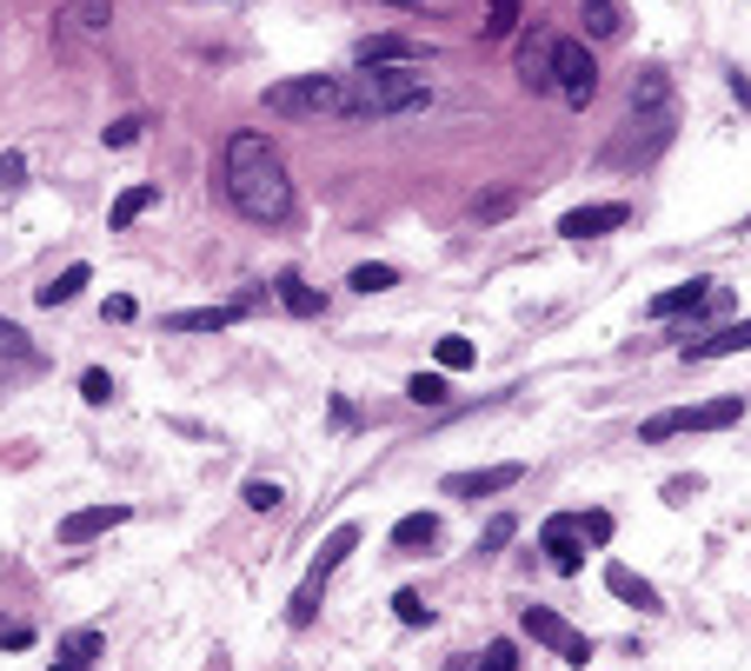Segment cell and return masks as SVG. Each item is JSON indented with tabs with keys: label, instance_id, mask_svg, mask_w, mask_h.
I'll list each match as a JSON object with an SVG mask.
<instances>
[{
	"label": "cell",
	"instance_id": "obj_30",
	"mask_svg": "<svg viewBox=\"0 0 751 671\" xmlns=\"http://www.w3.org/2000/svg\"><path fill=\"white\" fill-rule=\"evenodd\" d=\"M313 619H319V586H300V592H293V606H286V626H293V632H306Z\"/></svg>",
	"mask_w": 751,
	"mask_h": 671
},
{
	"label": "cell",
	"instance_id": "obj_18",
	"mask_svg": "<svg viewBox=\"0 0 751 671\" xmlns=\"http://www.w3.org/2000/svg\"><path fill=\"white\" fill-rule=\"evenodd\" d=\"M732 353H751V319H732L712 339H692L686 346V359H732Z\"/></svg>",
	"mask_w": 751,
	"mask_h": 671
},
{
	"label": "cell",
	"instance_id": "obj_42",
	"mask_svg": "<svg viewBox=\"0 0 751 671\" xmlns=\"http://www.w3.org/2000/svg\"><path fill=\"white\" fill-rule=\"evenodd\" d=\"M20 173H27V160H20V153H0V186H7V193L20 186Z\"/></svg>",
	"mask_w": 751,
	"mask_h": 671
},
{
	"label": "cell",
	"instance_id": "obj_13",
	"mask_svg": "<svg viewBox=\"0 0 751 671\" xmlns=\"http://www.w3.org/2000/svg\"><path fill=\"white\" fill-rule=\"evenodd\" d=\"M113 526H126V506H87V512H67V519H60V546H87V539H100V532H113Z\"/></svg>",
	"mask_w": 751,
	"mask_h": 671
},
{
	"label": "cell",
	"instance_id": "obj_26",
	"mask_svg": "<svg viewBox=\"0 0 751 671\" xmlns=\"http://www.w3.org/2000/svg\"><path fill=\"white\" fill-rule=\"evenodd\" d=\"M100 645H106V639H100L93 626H80V632H67V639H60V659H67V665H93V659H100Z\"/></svg>",
	"mask_w": 751,
	"mask_h": 671
},
{
	"label": "cell",
	"instance_id": "obj_8",
	"mask_svg": "<svg viewBox=\"0 0 751 671\" xmlns=\"http://www.w3.org/2000/svg\"><path fill=\"white\" fill-rule=\"evenodd\" d=\"M353 60H359V67H419V60H433V47L406 40V33H366V40L353 47Z\"/></svg>",
	"mask_w": 751,
	"mask_h": 671
},
{
	"label": "cell",
	"instance_id": "obj_41",
	"mask_svg": "<svg viewBox=\"0 0 751 671\" xmlns=\"http://www.w3.org/2000/svg\"><path fill=\"white\" fill-rule=\"evenodd\" d=\"M0 645H7V652H27V645H33V626H0Z\"/></svg>",
	"mask_w": 751,
	"mask_h": 671
},
{
	"label": "cell",
	"instance_id": "obj_15",
	"mask_svg": "<svg viewBox=\"0 0 751 671\" xmlns=\"http://www.w3.org/2000/svg\"><path fill=\"white\" fill-rule=\"evenodd\" d=\"M606 592H612V599H626V606H639V612H666L659 586H652V579H639L632 566H606Z\"/></svg>",
	"mask_w": 751,
	"mask_h": 671
},
{
	"label": "cell",
	"instance_id": "obj_28",
	"mask_svg": "<svg viewBox=\"0 0 751 671\" xmlns=\"http://www.w3.org/2000/svg\"><path fill=\"white\" fill-rule=\"evenodd\" d=\"M446 393H453L446 373H413V379H406V399H413V406H446Z\"/></svg>",
	"mask_w": 751,
	"mask_h": 671
},
{
	"label": "cell",
	"instance_id": "obj_1",
	"mask_svg": "<svg viewBox=\"0 0 751 671\" xmlns=\"http://www.w3.org/2000/svg\"><path fill=\"white\" fill-rule=\"evenodd\" d=\"M226 200L253 226L293 220V180H286V160L273 153L266 133H233L226 140Z\"/></svg>",
	"mask_w": 751,
	"mask_h": 671
},
{
	"label": "cell",
	"instance_id": "obj_40",
	"mask_svg": "<svg viewBox=\"0 0 751 671\" xmlns=\"http://www.w3.org/2000/svg\"><path fill=\"white\" fill-rule=\"evenodd\" d=\"M586 539L606 546V539H612V512H586Z\"/></svg>",
	"mask_w": 751,
	"mask_h": 671
},
{
	"label": "cell",
	"instance_id": "obj_23",
	"mask_svg": "<svg viewBox=\"0 0 751 671\" xmlns=\"http://www.w3.org/2000/svg\"><path fill=\"white\" fill-rule=\"evenodd\" d=\"M579 20H586L592 40H619L626 33V7L619 0H579Z\"/></svg>",
	"mask_w": 751,
	"mask_h": 671
},
{
	"label": "cell",
	"instance_id": "obj_4",
	"mask_svg": "<svg viewBox=\"0 0 751 671\" xmlns=\"http://www.w3.org/2000/svg\"><path fill=\"white\" fill-rule=\"evenodd\" d=\"M739 419H745V393H725V399H706V406L652 413V419L639 426V439L659 446V439H672V433H725V426H739Z\"/></svg>",
	"mask_w": 751,
	"mask_h": 671
},
{
	"label": "cell",
	"instance_id": "obj_38",
	"mask_svg": "<svg viewBox=\"0 0 751 671\" xmlns=\"http://www.w3.org/2000/svg\"><path fill=\"white\" fill-rule=\"evenodd\" d=\"M512 200H519L512 186H499V193H486V200H479V220H499V213H512Z\"/></svg>",
	"mask_w": 751,
	"mask_h": 671
},
{
	"label": "cell",
	"instance_id": "obj_3",
	"mask_svg": "<svg viewBox=\"0 0 751 671\" xmlns=\"http://www.w3.org/2000/svg\"><path fill=\"white\" fill-rule=\"evenodd\" d=\"M260 100H266V113H280V120H319V113H339L346 80H333V73H286V80H273Z\"/></svg>",
	"mask_w": 751,
	"mask_h": 671
},
{
	"label": "cell",
	"instance_id": "obj_37",
	"mask_svg": "<svg viewBox=\"0 0 751 671\" xmlns=\"http://www.w3.org/2000/svg\"><path fill=\"white\" fill-rule=\"evenodd\" d=\"M706 492V479L692 472V479H666V506H686V499H699Z\"/></svg>",
	"mask_w": 751,
	"mask_h": 671
},
{
	"label": "cell",
	"instance_id": "obj_7",
	"mask_svg": "<svg viewBox=\"0 0 751 671\" xmlns=\"http://www.w3.org/2000/svg\"><path fill=\"white\" fill-rule=\"evenodd\" d=\"M539 546H546L552 572H559V579H572V572L586 566V519H579V512H552V519L539 526Z\"/></svg>",
	"mask_w": 751,
	"mask_h": 671
},
{
	"label": "cell",
	"instance_id": "obj_25",
	"mask_svg": "<svg viewBox=\"0 0 751 671\" xmlns=\"http://www.w3.org/2000/svg\"><path fill=\"white\" fill-rule=\"evenodd\" d=\"M446 671H519V652H512V639H493L486 659H453Z\"/></svg>",
	"mask_w": 751,
	"mask_h": 671
},
{
	"label": "cell",
	"instance_id": "obj_32",
	"mask_svg": "<svg viewBox=\"0 0 751 671\" xmlns=\"http://www.w3.org/2000/svg\"><path fill=\"white\" fill-rule=\"evenodd\" d=\"M240 499H246V506H253V512H273V506H280V499H286V492H280V486H273V479H246V486H240Z\"/></svg>",
	"mask_w": 751,
	"mask_h": 671
},
{
	"label": "cell",
	"instance_id": "obj_39",
	"mask_svg": "<svg viewBox=\"0 0 751 671\" xmlns=\"http://www.w3.org/2000/svg\"><path fill=\"white\" fill-rule=\"evenodd\" d=\"M133 140H140V120H113L106 126V146H133Z\"/></svg>",
	"mask_w": 751,
	"mask_h": 671
},
{
	"label": "cell",
	"instance_id": "obj_43",
	"mask_svg": "<svg viewBox=\"0 0 751 671\" xmlns=\"http://www.w3.org/2000/svg\"><path fill=\"white\" fill-rule=\"evenodd\" d=\"M732 93H739V100L751 106V80H745V67H732Z\"/></svg>",
	"mask_w": 751,
	"mask_h": 671
},
{
	"label": "cell",
	"instance_id": "obj_11",
	"mask_svg": "<svg viewBox=\"0 0 751 671\" xmlns=\"http://www.w3.org/2000/svg\"><path fill=\"white\" fill-rule=\"evenodd\" d=\"M526 479V466H479V472H453L439 492L446 499H486V492H506V486H519Z\"/></svg>",
	"mask_w": 751,
	"mask_h": 671
},
{
	"label": "cell",
	"instance_id": "obj_34",
	"mask_svg": "<svg viewBox=\"0 0 751 671\" xmlns=\"http://www.w3.org/2000/svg\"><path fill=\"white\" fill-rule=\"evenodd\" d=\"M512 20H519V0H486V33H493V40H506Z\"/></svg>",
	"mask_w": 751,
	"mask_h": 671
},
{
	"label": "cell",
	"instance_id": "obj_33",
	"mask_svg": "<svg viewBox=\"0 0 751 671\" xmlns=\"http://www.w3.org/2000/svg\"><path fill=\"white\" fill-rule=\"evenodd\" d=\"M512 532H519V519H512V512L486 519V532H479V552H499V546H512Z\"/></svg>",
	"mask_w": 751,
	"mask_h": 671
},
{
	"label": "cell",
	"instance_id": "obj_19",
	"mask_svg": "<svg viewBox=\"0 0 751 671\" xmlns=\"http://www.w3.org/2000/svg\"><path fill=\"white\" fill-rule=\"evenodd\" d=\"M273 293H280V306H286L293 319H319V313H326V293H319V286H306L300 273H280V279H273Z\"/></svg>",
	"mask_w": 751,
	"mask_h": 671
},
{
	"label": "cell",
	"instance_id": "obj_20",
	"mask_svg": "<svg viewBox=\"0 0 751 671\" xmlns=\"http://www.w3.org/2000/svg\"><path fill=\"white\" fill-rule=\"evenodd\" d=\"M353 546H359V526H333V539L319 546V559H313V572H306V586H319V592H326V579L346 566V552H353Z\"/></svg>",
	"mask_w": 751,
	"mask_h": 671
},
{
	"label": "cell",
	"instance_id": "obj_45",
	"mask_svg": "<svg viewBox=\"0 0 751 671\" xmlns=\"http://www.w3.org/2000/svg\"><path fill=\"white\" fill-rule=\"evenodd\" d=\"M47 671H87V665H67V659H60V665H47Z\"/></svg>",
	"mask_w": 751,
	"mask_h": 671
},
{
	"label": "cell",
	"instance_id": "obj_24",
	"mask_svg": "<svg viewBox=\"0 0 751 671\" xmlns=\"http://www.w3.org/2000/svg\"><path fill=\"white\" fill-rule=\"evenodd\" d=\"M146 206H160V186H126V193L113 200V213H106V226L120 233V226H133V220H140Z\"/></svg>",
	"mask_w": 751,
	"mask_h": 671
},
{
	"label": "cell",
	"instance_id": "obj_12",
	"mask_svg": "<svg viewBox=\"0 0 751 671\" xmlns=\"http://www.w3.org/2000/svg\"><path fill=\"white\" fill-rule=\"evenodd\" d=\"M712 286H719V279H686V286H672V293H652V299H646V319H679V313H706Z\"/></svg>",
	"mask_w": 751,
	"mask_h": 671
},
{
	"label": "cell",
	"instance_id": "obj_36",
	"mask_svg": "<svg viewBox=\"0 0 751 671\" xmlns=\"http://www.w3.org/2000/svg\"><path fill=\"white\" fill-rule=\"evenodd\" d=\"M80 399H87V406H106V399H113V379H106V373L93 366V373L80 379Z\"/></svg>",
	"mask_w": 751,
	"mask_h": 671
},
{
	"label": "cell",
	"instance_id": "obj_22",
	"mask_svg": "<svg viewBox=\"0 0 751 671\" xmlns=\"http://www.w3.org/2000/svg\"><path fill=\"white\" fill-rule=\"evenodd\" d=\"M426 546H439V519L433 512H406L393 526V552H426Z\"/></svg>",
	"mask_w": 751,
	"mask_h": 671
},
{
	"label": "cell",
	"instance_id": "obj_29",
	"mask_svg": "<svg viewBox=\"0 0 751 671\" xmlns=\"http://www.w3.org/2000/svg\"><path fill=\"white\" fill-rule=\"evenodd\" d=\"M353 293H393L399 286V273L393 266H353V279H346Z\"/></svg>",
	"mask_w": 751,
	"mask_h": 671
},
{
	"label": "cell",
	"instance_id": "obj_31",
	"mask_svg": "<svg viewBox=\"0 0 751 671\" xmlns=\"http://www.w3.org/2000/svg\"><path fill=\"white\" fill-rule=\"evenodd\" d=\"M393 612H399V626H433V606H426V592H393Z\"/></svg>",
	"mask_w": 751,
	"mask_h": 671
},
{
	"label": "cell",
	"instance_id": "obj_6",
	"mask_svg": "<svg viewBox=\"0 0 751 671\" xmlns=\"http://www.w3.org/2000/svg\"><path fill=\"white\" fill-rule=\"evenodd\" d=\"M519 626H526V639L552 645L566 665H586V659H592V639H586V632H572V626H566L552 606H526V612H519Z\"/></svg>",
	"mask_w": 751,
	"mask_h": 671
},
{
	"label": "cell",
	"instance_id": "obj_5",
	"mask_svg": "<svg viewBox=\"0 0 751 671\" xmlns=\"http://www.w3.org/2000/svg\"><path fill=\"white\" fill-rule=\"evenodd\" d=\"M552 93H566V106H586L599 93V60L586 40H552Z\"/></svg>",
	"mask_w": 751,
	"mask_h": 671
},
{
	"label": "cell",
	"instance_id": "obj_14",
	"mask_svg": "<svg viewBox=\"0 0 751 671\" xmlns=\"http://www.w3.org/2000/svg\"><path fill=\"white\" fill-rule=\"evenodd\" d=\"M106 20H113L106 0H60V33H67V40H100Z\"/></svg>",
	"mask_w": 751,
	"mask_h": 671
},
{
	"label": "cell",
	"instance_id": "obj_44",
	"mask_svg": "<svg viewBox=\"0 0 751 671\" xmlns=\"http://www.w3.org/2000/svg\"><path fill=\"white\" fill-rule=\"evenodd\" d=\"M386 7H413V13H426V7H446V0H386Z\"/></svg>",
	"mask_w": 751,
	"mask_h": 671
},
{
	"label": "cell",
	"instance_id": "obj_9",
	"mask_svg": "<svg viewBox=\"0 0 751 671\" xmlns=\"http://www.w3.org/2000/svg\"><path fill=\"white\" fill-rule=\"evenodd\" d=\"M626 220H632L626 200H599V206H572V213L559 220V233H566V240H599V233H619Z\"/></svg>",
	"mask_w": 751,
	"mask_h": 671
},
{
	"label": "cell",
	"instance_id": "obj_17",
	"mask_svg": "<svg viewBox=\"0 0 751 671\" xmlns=\"http://www.w3.org/2000/svg\"><path fill=\"white\" fill-rule=\"evenodd\" d=\"M240 313H246V306H186V313H166L160 326H166V333H226Z\"/></svg>",
	"mask_w": 751,
	"mask_h": 671
},
{
	"label": "cell",
	"instance_id": "obj_10",
	"mask_svg": "<svg viewBox=\"0 0 751 671\" xmlns=\"http://www.w3.org/2000/svg\"><path fill=\"white\" fill-rule=\"evenodd\" d=\"M512 67H519V87H526V93H552V33L532 27V33L519 40V60H512Z\"/></svg>",
	"mask_w": 751,
	"mask_h": 671
},
{
	"label": "cell",
	"instance_id": "obj_27",
	"mask_svg": "<svg viewBox=\"0 0 751 671\" xmlns=\"http://www.w3.org/2000/svg\"><path fill=\"white\" fill-rule=\"evenodd\" d=\"M433 359H439V373H466L479 353H473V339H459V333H446L439 346H433Z\"/></svg>",
	"mask_w": 751,
	"mask_h": 671
},
{
	"label": "cell",
	"instance_id": "obj_16",
	"mask_svg": "<svg viewBox=\"0 0 751 671\" xmlns=\"http://www.w3.org/2000/svg\"><path fill=\"white\" fill-rule=\"evenodd\" d=\"M632 113H672V80H666V67H639L632 73Z\"/></svg>",
	"mask_w": 751,
	"mask_h": 671
},
{
	"label": "cell",
	"instance_id": "obj_2",
	"mask_svg": "<svg viewBox=\"0 0 751 671\" xmlns=\"http://www.w3.org/2000/svg\"><path fill=\"white\" fill-rule=\"evenodd\" d=\"M433 100V80L419 67H359L346 80L339 113L346 120H393V113H419Z\"/></svg>",
	"mask_w": 751,
	"mask_h": 671
},
{
	"label": "cell",
	"instance_id": "obj_21",
	"mask_svg": "<svg viewBox=\"0 0 751 671\" xmlns=\"http://www.w3.org/2000/svg\"><path fill=\"white\" fill-rule=\"evenodd\" d=\"M80 286H93V266H87V260H73L67 273H53L33 299H40V306H67V299H80Z\"/></svg>",
	"mask_w": 751,
	"mask_h": 671
},
{
	"label": "cell",
	"instance_id": "obj_35",
	"mask_svg": "<svg viewBox=\"0 0 751 671\" xmlns=\"http://www.w3.org/2000/svg\"><path fill=\"white\" fill-rule=\"evenodd\" d=\"M0 353H13V359H27V366H33V359H40V353H33V346H27V333H20V326H13V319H0Z\"/></svg>",
	"mask_w": 751,
	"mask_h": 671
}]
</instances>
